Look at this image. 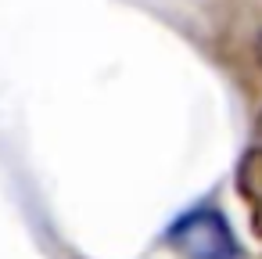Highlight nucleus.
<instances>
[{
  "mask_svg": "<svg viewBox=\"0 0 262 259\" xmlns=\"http://www.w3.org/2000/svg\"><path fill=\"white\" fill-rule=\"evenodd\" d=\"M255 54H258V65H262V33L255 36Z\"/></svg>",
  "mask_w": 262,
  "mask_h": 259,
  "instance_id": "obj_3",
  "label": "nucleus"
},
{
  "mask_svg": "<svg viewBox=\"0 0 262 259\" xmlns=\"http://www.w3.org/2000/svg\"><path fill=\"white\" fill-rule=\"evenodd\" d=\"M258 148H262V115H258Z\"/></svg>",
  "mask_w": 262,
  "mask_h": 259,
  "instance_id": "obj_4",
  "label": "nucleus"
},
{
  "mask_svg": "<svg viewBox=\"0 0 262 259\" xmlns=\"http://www.w3.org/2000/svg\"><path fill=\"white\" fill-rule=\"evenodd\" d=\"M169 245L183 259H241V245L215 209H194L176 220L169 230Z\"/></svg>",
  "mask_w": 262,
  "mask_h": 259,
  "instance_id": "obj_1",
  "label": "nucleus"
},
{
  "mask_svg": "<svg viewBox=\"0 0 262 259\" xmlns=\"http://www.w3.org/2000/svg\"><path fill=\"white\" fill-rule=\"evenodd\" d=\"M237 191H241V198L248 202L255 234L262 237V148H258V144H255L251 151H244V158H241V166H237Z\"/></svg>",
  "mask_w": 262,
  "mask_h": 259,
  "instance_id": "obj_2",
  "label": "nucleus"
}]
</instances>
